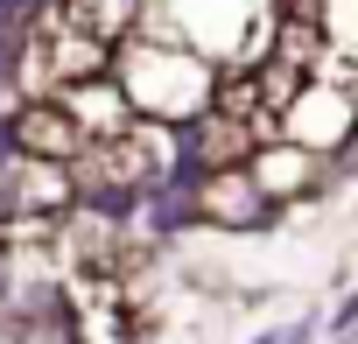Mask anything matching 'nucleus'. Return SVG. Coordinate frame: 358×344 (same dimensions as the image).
Returning a JSON list of instances; mask_svg holds the SVG:
<instances>
[{
    "mask_svg": "<svg viewBox=\"0 0 358 344\" xmlns=\"http://www.w3.org/2000/svg\"><path fill=\"white\" fill-rule=\"evenodd\" d=\"M113 71H120L127 106L148 113V120H162V127L204 120L211 99H218V71H211L204 50L169 43V36H148V29H134L127 43H113Z\"/></svg>",
    "mask_w": 358,
    "mask_h": 344,
    "instance_id": "nucleus-1",
    "label": "nucleus"
},
{
    "mask_svg": "<svg viewBox=\"0 0 358 344\" xmlns=\"http://www.w3.org/2000/svg\"><path fill=\"white\" fill-rule=\"evenodd\" d=\"M141 29L190 43L204 57H253V43L267 36V15H260V0H141Z\"/></svg>",
    "mask_w": 358,
    "mask_h": 344,
    "instance_id": "nucleus-2",
    "label": "nucleus"
},
{
    "mask_svg": "<svg viewBox=\"0 0 358 344\" xmlns=\"http://www.w3.org/2000/svg\"><path fill=\"white\" fill-rule=\"evenodd\" d=\"M246 169H253V183L267 190V204H295V197H309L323 183V155L302 148V141H288V134L281 141H253Z\"/></svg>",
    "mask_w": 358,
    "mask_h": 344,
    "instance_id": "nucleus-3",
    "label": "nucleus"
},
{
    "mask_svg": "<svg viewBox=\"0 0 358 344\" xmlns=\"http://www.w3.org/2000/svg\"><path fill=\"white\" fill-rule=\"evenodd\" d=\"M92 141H85V127L57 106V99H36L22 120H15V155H50V162H78Z\"/></svg>",
    "mask_w": 358,
    "mask_h": 344,
    "instance_id": "nucleus-4",
    "label": "nucleus"
},
{
    "mask_svg": "<svg viewBox=\"0 0 358 344\" xmlns=\"http://www.w3.org/2000/svg\"><path fill=\"white\" fill-rule=\"evenodd\" d=\"M64 15L99 43H127L141 29V0H64Z\"/></svg>",
    "mask_w": 358,
    "mask_h": 344,
    "instance_id": "nucleus-5",
    "label": "nucleus"
},
{
    "mask_svg": "<svg viewBox=\"0 0 358 344\" xmlns=\"http://www.w3.org/2000/svg\"><path fill=\"white\" fill-rule=\"evenodd\" d=\"M302 15H316L323 43H330L344 64H358V0H302Z\"/></svg>",
    "mask_w": 358,
    "mask_h": 344,
    "instance_id": "nucleus-6",
    "label": "nucleus"
},
{
    "mask_svg": "<svg viewBox=\"0 0 358 344\" xmlns=\"http://www.w3.org/2000/svg\"><path fill=\"white\" fill-rule=\"evenodd\" d=\"M316 330H323L316 316H295V323H281V330H267V337H253V344H309Z\"/></svg>",
    "mask_w": 358,
    "mask_h": 344,
    "instance_id": "nucleus-7",
    "label": "nucleus"
},
{
    "mask_svg": "<svg viewBox=\"0 0 358 344\" xmlns=\"http://www.w3.org/2000/svg\"><path fill=\"white\" fill-rule=\"evenodd\" d=\"M323 330H330V337H351V330H358V295H344V302L330 309V323H323Z\"/></svg>",
    "mask_w": 358,
    "mask_h": 344,
    "instance_id": "nucleus-8",
    "label": "nucleus"
}]
</instances>
